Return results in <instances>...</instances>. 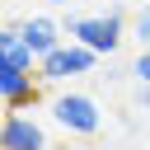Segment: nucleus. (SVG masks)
Masks as SVG:
<instances>
[{"label":"nucleus","instance_id":"nucleus-1","mask_svg":"<svg viewBox=\"0 0 150 150\" xmlns=\"http://www.w3.org/2000/svg\"><path fill=\"white\" fill-rule=\"evenodd\" d=\"M122 28H127V9L122 5H112L103 14H70L66 19V38L70 42H84L98 56H112L122 47Z\"/></svg>","mask_w":150,"mask_h":150},{"label":"nucleus","instance_id":"nucleus-2","mask_svg":"<svg viewBox=\"0 0 150 150\" xmlns=\"http://www.w3.org/2000/svg\"><path fill=\"white\" fill-rule=\"evenodd\" d=\"M98 52H89L84 42H61L56 52H47L42 61H38V80L42 84H66V80H80V75H94L98 70Z\"/></svg>","mask_w":150,"mask_h":150},{"label":"nucleus","instance_id":"nucleus-3","mask_svg":"<svg viewBox=\"0 0 150 150\" xmlns=\"http://www.w3.org/2000/svg\"><path fill=\"white\" fill-rule=\"evenodd\" d=\"M52 122L66 131V136H94L103 127V108L94 94H80V89H61L52 98Z\"/></svg>","mask_w":150,"mask_h":150},{"label":"nucleus","instance_id":"nucleus-4","mask_svg":"<svg viewBox=\"0 0 150 150\" xmlns=\"http://www.w3.org/2000/svg\"><path fill=\"white\" fill-rule=\"evenodd\" d=\"M0 98L5 112H28L42 103V80L38 70H0Z\"/></svg>","mask_w":150,"mask_h":150},{"label":"nucleus","instance_id":"nucleus-5","mask_svg":"<svg viewBox=\"0 0 150 150\" xmlns=\"http://www.w3.org/2000/svg\"><path fill=\"white\" fill-rule=\"evenodd\" d=\"M0 150H47V131L28 112H5L0 122Z\"/></svg>","mask_w":150,"mask_h":150},{"label":"nucleus","instance_id":"nucleus-6","mask_svg":"<svg viewBox=\"0 0 150 150\" xmlns=\"http://www.w3.org/2000/svg\"><path fill=\"white\" fill-rule=\"evenodd\" d=\"M19 28H23V42L38 52V61L66 42V19H56V14H28V19H19Z\"/></svg>","mask_w":150,"mask_h":150},{"label":"nucleus","instance_id":"nucleus-7","mask_svg":"<svg viewBox=\"0 0 150 150\" xmlns=\"http://www.w3.org/2000/svg\"><path fill=\"white\" fill-rule=\"evenodd\" d=\"M0 70H38V52L23 42V28L19 23H5L0 28Z\"/></svg>","mask_w":150,"mask_h":150},{"label":"nucleus","instance_id":"nucleus-8","mask_svg":"<svg viewBox=\"0 0 150 150\" xmlns=\"http://www.w3.org/2000/svg\"><path fill=\"white\" fill-rule=\"evenodd\" d=\"M131 33H136V42H141V47H150V0L136 9V19H131Z\"/></svg>","mask_w":150,"mask_h":150},{"label":"nucleus","instance_id":"nucleus-9","mask_svg":"<svg viewBox=\"0 0 150 150\" xmlns=\"http://www.w3.org/2000/svg\"><path fill=\"white\" fill-rule=\"evenodd\" d=\"M131 75H136V84H150V47H141V52H136Z\"/></svg>","mask_w":150,"mask_h":150},{"label":"nucleus","instance_id":"nucleus-10","mask_svg":"<svg viewBox=\"0 0 150 150\" xmlns=\"http://www.w3.org/2000/svg\"><path fill=\"white\" fill-rule=\"evenodd\" d=\"M136 108H150V84H141V89H136Z\"/></svg>","mask_w":150,"mask_h":150},{"label":"nucleus","instance_id":"nucleus-11","mask_svg":"<svg viewBox=\"0 0 150 150\" xmlns=\"http://www.w3.org/2000/svg\"><path fill=\"white\" fill-rule=\"evenodd\" d=\"M42 5H52V9H70L75 0H42Z\"/></svg>","mask_w":150,"mask_h":150}]
</instances>
